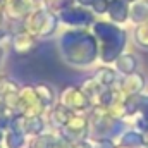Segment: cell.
<instances>
[{
	"instance_id": "obj_1",
	"label": "cell",
	"mask_w": 148,
	"mask_h": 148,
	"mask_svg": "<svg viewBox=\"0 0 148 148\" xmlns=\"http://www.w3.org/2000/svg\"><path fill=\"white\" fill-rule=\"evenodd\" d=\"M107 12L112 17V21L124 23L129 17V2H126V0H110Z\"/></svg>"
},
{
	"instance_id": "obj_2",
	"label": "cell",
	"mask_w": 148,
	"mask_h": 148,
	"mask_svg": "<svg viewBox=\"0 0 148 148\" xmlns=\"http://www.w3.org/2000/svg\"><path fill=\"white\" fill-rule=\"evenodd\" d=\"M129 19L136 24L148 19V0H134L129 3Z\"/></svg>"
},
{
	"instance_id": "obj_3",
	"label": "cell",
	"mask_w": 148,
	"mask_h": 148,
	"mask_svg": "<svg viewBox=\"0 0 148 148\" xmlns=\"http://www.w3.org/2000/svg\"><path fill=\"white\" fill-rule=\"evenodd\" d=\"M134 41L143 47V48H148V19L136 24L134 28Z\"/></svg>"
},
{
	"instance_id": "obj_4",
	"label": "cell",
	"mask_w": 148,
	"mask_h": 148,
	"mask_svg": "<svg viewBox=\"0 0 148 148\" xmlns=\"http://www.w3.org/2000/svg\"><path fill=\"white\" fill-rule=\"evenodd\" d=\"M119 67H121L122 71H126V73H131V71L136 67L134 57H133V55H122V57L119 59Z\"/></svg>"
},
{
	"instance_id": "obj_5",
	"label": "cell",
	"mask_w": 148,
	"mask_h": 148,
	"mask_svg": "<svg viewBox=\"0 0 148 148\" xmlns=\"http://www.w3.org/2000/svg\"><path fill=\"white\" fill-rule=\"evenodd\" d=\"M109 3H110V0H93L91 9H93L97 14H105V12L109 10Z\"/></svg>"
}]
</instances>
